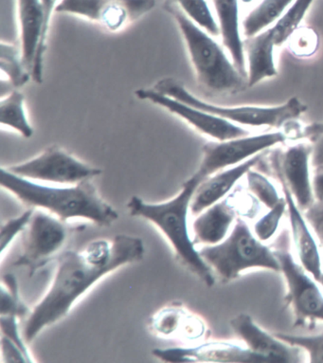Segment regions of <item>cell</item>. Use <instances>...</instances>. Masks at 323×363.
<instances>
[{
    "label": "cell",
    "instance_id": "obj_1",
    "mask_svg": "<svg viewBox=\"0 0 323 363\" xmlns=\"http://www.w3.org/2000/svg\"><path fill=\"white\" fill-rule=\"evenodd\" d=\"M144 253L142 239L126 235L112 240L97 239L82 250L64 252L52 286L25 323V342H32L44 328L66 317L76 301L98 281L120 267L142 261Z\"/></svg>",
    "mask_w": 323,
    "mask_h": 363
},
{
    "label": "cell",
    "instance_id": "obj_2",
    "mask_svg": "<svg viewBox=\"0 0 323 363\" xmlns=\"http://www.w3.org/2000/svg\"><path fill=\"white\" fill-rule=\"evenodd\" d=\"M0 184L24 204L49 211L64 222L84 218L101 227H109L119 218V213L100 196L91 179L52 187L16 176L2 167Z\"/></svg>",
    "mask_w": 323,
    "mask_h": 363
},
{
    "label": "cell",
    "instance_id": "obj_3",
    "mask_svg": "<svg viewBox=\"0 0 323 363\" xmlns=\"http://www.w3.org/2000/svg\"><path fill=\"white\" fill-rule=\"evenodd\" d=\"M199 184L198 180L191 177L182 185L178 196L162 203H147L139 196H132L128 209L130 216L147 219L156 225L166 236L182 266L210 288L215 283L212 269L196 249L188 228L191 202Z\"/></svg>",
    "mask_w": 323,
    "mask_h": 363
},
{
    "label": "cell",
    "instance_id": "obj_4",
    "mask_svg": "<svg viewBox=\"0 0 323 363\" xmlns=\"http://www.w3.org/2000/svg\"><path fill=\"white\" fill-rule=\"evenodd\" d=\"M164 8L176 19L183 35L196 78L205 89L223 94L238 92L248 86L245 76L212 35L191 21L172 0H167Z\"/></svg>",
    "mask_w": 323,
    "mask_h": 363
},
{
    "label": "cell",
    "instance_id": "obj_5",
    "mask_svg": "<svg viewBox=\"0 0 323 363\" xmlns=\"http://www.w3.org/2000/svg\"><path fill=\"white\" fill-rule=\"evenodd\" d=\"M199 253L213 274L223 282L235 280L244 272L251 269L280 272L273 250L264 245L242 219L234 222V226L223 241L205 246Z\"/></svg>",
    "mask_w": 323,
    "mask_h": 363
},
{
    "label": "cell",
    "instance_id": "obj_6",
    "mask_svg": "<svg viewBox=\"0 0 323 363\" xmlns=\"http://www.w3.org/2000/svg\"><path fill=\"white\" fill-rule=\"evenodd\" d=\"M154 89L160 94L181 101L187 105L195 106V108L223 118L235 125L252 126V128L268 126L271 128H283V126L296 122L307 111V106L297 97L290 98L283 105L273 106H216L204 102L196 97L173 78H165L157 82Z\"/></svg>",
    "mask_w": 323,
    "mask_h": 363
},
{
    "label": "cell",
    "instance_id": "obj_7",
    "mask_svg": "<svg viewBox=\"0 0 323 363\" xmlns=\"http://www.w3.org/2000/svg\"><path fill=\"white\" fill-rule=\"evenodd\" d=\"M273 252L288 286L285 302L293 313L294 325L303 328L323 322L322 291L295 261L290 252V236L286 230L278 238Z\"/></svg>",
    "mask_w": 323,
    "mask_h": 363
},
{
    "label": "cell",
    "instance_id": "obj_8",
    "mask_svg": "<svg viewBox=\"0 0 323 363\" xmlns=\"http://www.w3.org/2000/svg\"><path fill=\"white\" fill-rule=\"evenodd\" d=\"M288 139L283 131L268 132L259 135L235 138L223 142L208 143L203 146V157L193 179L201 184L207 177L225 169L240 164L251 157L262 154Z\"/></svg>",
    "mask_w": 323,
    "mask_h": 363
},
{
    "label": "cell",
    "instance_id": "obj_9",
    "mask_svg": "<svg viewBox=\"0 0 323 363\" xmlns=\"http://www.w3.org/2000/svg\"><path fill=\"white\" fill-rule=\"evenodd\" d=\"M6 169L24 179L61 185L78 184L102 174L101 169L86 164L56 145L26 162Z\"/></svg>",
    "mask_w": 323,
    "mask_h": 363
},
{
    "label": "cell",
    "instance_id": "obj_10",
    "mask_svg": "<svg viewBox=\"0 0 323 363\" xmlns=\"http://www.w3.org/2000/svg\"><path fill=\"white\" fill-rule=\"evenodd\" d=\"M156 6V0H60L55 13L89 19L103 30L118 33L139 21Z\"/></svg>",
    "mask_w": 323,
    "mask_h": 363
},
{
    "label": "cell",
    "instance_id": "obj_11",
    "mask_svg": "<svg viewBox=\"0 0 323 363\" xmlns=\"http://www.w3.org/2000/svg\"><path fill=\"white\" fill-rule=\"evenodd\" d=\"M67 238L64 221L47 213H33L23 232L21 255L13 266L27 267L33 277L36 270L45 266L63 247Z\"/></svg>",
    "mask_w": 323,
    "mask_h": 363
},
{
    "label": "cell",
    "instance_id": "obj_12",
    "mask_svg": "<svg viewBox=\"0 0 323 363\" xmlns=\"http://www.w3.org/2000/svg\"><path fill=\"white\" fill-rule=\"evenodd\" d=\"M136 95L140 100L149 101L156 104L167 111L172 112L185 122L192 125L200 133L207 135L212 139L223 142V140L235 139V138L245 137L251 135V132L223 119L202 111L195 106L187 105L181 101L160 94L154 89H142L137 90Z\"/></svg>",
    "mask_w": 323,
    "mask_h": 363
},
{
    "label": "cell",
    "instance_id": "obj_13",
    "mask_svg": "<svg viewBox=\"0 0 323 363\" xmlns=\"http://www.w3.org/2000/svg\"><path fill=\"white\" fill-rule=\"evenodd\" d=\"M21 52L25 66L35 83L43 81V62L47 33L41 0H18Z\"/></svg>",
    "mask_w": 323,
    "mask_h": 363
},
{
    "label": "cell",
    "instance_id": "obj_14",
    "mask_svg": "<svg viewBox=\"0 0 323 363\" xmlns=\"http://www.w3.org/2000/svg\"><path fill=\"white\" fill-rule=\"evenodd\" d=\"M232 330L246 347L263 357L266 362H300L303 351L261 328L248 314L241 313L230 320Z\"/></svg>",
    "mask_w": 323,
    "mask_h": 363
},
{
    "label": "cell",
    "instance_id": "obj_15",
    "mask_svg": "<svg viewBox=\"0 0 323 363\" xmlns=\"http://www.w3.org/2000/svg\"><path fill=\"white\" fill-rule=\"evenodd\" d=\"M312 151L313 146L306 143H298L286 149L280 164L282 171L279 174L302 212L316 202L313 180L310 177Z\"/></svg>",
    "mask_w": 323,
    "mask_h": 363
},
{
    "label": "cell",
    "instance_id": "obj_16",
    "mask_svg": "<svg viewBox=\"0 0 323 363\" xmlns=\"http://www.w3.org/2000/svg\"><path fill=\"white\" fill-rule=\"evenodd\" d=\"M149 328L157 336L192 342L204 337V323L181 303H172L156 312L149 320Z\"/></svg>",
    "mask_w": 323,
    "mask_h": 363
},
{
    "label": "cell",
    "instance_id": "obj_17",
    "mask_svg": "<svg viewBox=\"0 0 323 363\" xmlns=\"http://www.w3.org/2000/svg\"><path fill=\"white\" fill-rule=\"evenodd\" d=\"M262 157L263 153L257 155L240 164L225 169L207 177L198 185L193 194L190 206L191 213L193 216H198L208 208L223 201L225 196L232 190L239 180L246 176Z\"/></svg>",
    "mask_w": 323,
    "mask_h": 363
},
{
    "label": "cell",
    "instance_id": "obj_18",
    "mask_svg": "<svg viewBox=\"0 0 323 363\" xmlns=\"http://www.w3.org/2000/svg\"><path fill=\"white\" fill-rule=\"evenodd\" d=\"M283 193L288 203L292 240L299 256L300 264L314 280H317L322 274V257H320L319 247L309 230L308 222L302 213V211L298 206L290 191L285 184H283Z\"/></svg>",
    "mask_w": 323,
    "mask_h": 363
},
{
    "label": "cell",
    "instance_id": "obj_19",
    "mask_svg": "<svg viewBox=\"0 0 323 363\" xmlns=\"http://www.w3.org/2000/svg\"><path fill=\"white\" fill-rule=\"evenodd\" d=\"M275 43L271 29L244 39L248 86H256L266 79L277 76L274 60Z\"/></svg>",
    "mask_w": 323,
    "mask_h": 363
},
{
    "label": "cell",
    "instance_id": "obj_20",
    "mask_svg": "<svg viewBox=\"0 0 323 363\" xmlns=\"http://www.w3.org/2000/svg\"><path fill=\"white\" fill-rule=\"evenodd\" d=\"M235 218V211L227 199L208 208L193 222V243L206 246L220 243L229 235Z\"/></svg>",
    "mask_w": 323,
    "mask_h": 363
},
{
    "label": "cell",
    "instance_id": "obj_21",
    "mask_svg": "<svg viewBox=\"0 0 323 363\" xmlns=\"http://www.w3.org/2000/svg\"><path fill=\"white\" fill-rule=\"evenodd\" d=\"M225 48L239 72L246 78L244 39L241 36L239 0H212Z\"/></svg>",
    "mask_w": 323,
    "mask_h": 363
},
{
    "label": "cell",
    "instance_id": "obj_22",
    "mask_svg": "<svg viewBox=\"0 0 323 363\" xmlns=\"http://www.w3.org/2000/svg\"><path fill=\"white\" fill-rule=\"evenodd\" d=\"M295 0H262L242 22L245 38L263 32L280 18Z\"/></svg>",
    "mask_w": 323,
    "mask_h": 363
},
{
    "label": "cell",
    "instance_id": "obj_23",
    "mask_svg": "<svg viewBox=\"0 0 323 363\" xmlns=\"http://www.w3.org/2000/svg\"><path fill=\"white\" fill-rule=\"evenodd\" d=\"M24 101V95L18 90H13L6 97L2 98L0 102V123L29 139L33 137V128L27 119Z\"/></svg>",
    "mask_w": 323,
    "mask_h": 363
},
{
    "label": "cell",
    "instance_id": "obj_24",
    "mask_svg": "<svg viewBox=\"0 0 323 363\" xmlns=\"http://www.w3.org/2000/svg\"><path fill=\"white\" fill-rule=\"evenodd\" d=\"M313 2L314 0H295L280 18L269 27L273 36L275 46H283L291 38L294 33L299 29Z\"/></svg>",
    "mask_w": 323,
    "mask_h": 363
},
{
    "label": "cell",
    "instance_id": "obj_25",
    "mask_svg": "<svg viewBox=\"0 0 323 363\" xmlns=\"http://www.w3.org/2000/svg\"><path fill=\"white\" fill-rule=\"evenodd\" d=\"M0 67L7 76V80L16 89L24 86L29 81L30 72L25 66L22 52L18 47L1 42L0 46Z\"/></svg>",
    "mask_w": 323,
    "mask_h": 363
},
{
    "label": "cell",
    "instance_id": "obj_26",
    "mask_svg": "<svg viewBox=\"0 0 323 363\" xmlns=\"http://www.w3.org/2000/svg\"><path fill=\"white\" fill-rule=\"evenodd\" d=\"M201 29L212 36L220 35V28L207 0H172Z\"/></svg>",
    "mask_w": 323,
    "mask_h": 363
},
{
    "label": "cell",
    "instance_id": "obj_27",
    "mask_svg": "<svg viewBox=\"0 0 323 363\" xmlns=\"http://www.w3.org/2000/svg\"><path fill=\"white\" fill-rule=\"evenodd\" d=\"M0 313L4 316H16L18 319L29 313V309L19 297L18 281L13 274H6L2 279Z\"/></svg>",
    "mask_w": 323,
    "mask_h": 363
},
{
    "label": "cell",
    "instance_id": "obj_28",
    "mask_svg": "<svg viewBox=\"0 0 323 363\" xmlns=\"http://www.w3.org/2000/svg\"><path fill=\"white\" fill-rule=\"evenodd\" d=\"M246 177L249 190L268 209L274 207L282 199L268 177L254 170V168L246 173Z\"/></svg>",
    "mask_w": 323,
    "mask_h": 363
},
{
    "label": "cell",
    "instance_id": "obj_29",
    "mask_svg": "<svg viewBox=\"0 0 323 363\" xmlns=\"http://www.w3.org/2000/svg\"><path fill=\"white\" fill-rule=\"evenodd\" d=\"M289 345L302 348L309 357V362L323 363V332L317 335L275 334Z\"/></svg>",
    "mask_w": 323,
    "mask_h": 363
},
{
    "label": "cell",
    "instance_id": "obj_30",
    "mask_svg": "<svg viewBox=\"0 0 323 363\" xmlns=\"http://www.w3.org/2000/svg\"><path fill=\"white\" fill-rule=\"evenodd\" d=\"M286 209H288V203L285 198H282L274 207L269 209L268 213L255 223L254 233L260 241L266 242L273 238Z\"/></svg>",
    "mask_w": 323,
    "mask_h": 363
},
{
    "label": "cell",
    "instance_id": "obj_31",
    "mask_svg": "<svg viewBox=\"0 0 323 363\" xmlns=\"http://www.w3.org/2000/svg\"><path fill=\"white\" fill-rule=\"evenodd\" d=\"M33 213H35V208H30L26 212L15 218L9 219L6 223L2 225L1 230H0V255H1V257H4L5 250L9 247L16 236L23 233L26 229Z\"/></svg>",
    "mask_w": 323,
    "mask_h": 363
},
{
    "label": "cell",
    "instance_id": "obj_32",
    "mask_svg": "<svg viewBox=\"0 0 323 363\" xmlns=\"http://www.w3.org/2000/svg\"><path fill=\"white\" fill-rule=\"evenodd\" d=\"M18 319V318L16 316H8V315L4 316V315H1L0 323H1L2 336L7 337L8 339L16 343L21 350H23L28 356L32 357L26 345H25L26 342H25L23 335L19 333Z\"/></svg>",
    "mask_w": 323,
    "mask_h": 363
},
{
    "label": "cell",
    "instance_id": "obj_33",
    "mask_svg": "<svg viewBox=\"0 0 323 363\" xmlns=\"http://www.w3.org/2000/svg\"><path fill=\"white\" fill-rule=\"evenodd\" d=\"M293 50L300 55H312L316 50V33L312 30L298 29L294 33Z\"/></svg>",
    "mask_w": 323,
    "mask_h": 363
},
{
    "label": "cell",
    "instance_id": "obj_34",
    "mask_svg": "<svg viewBox=\"0 0 323 363\" xmlns=\"http://www.w3.org/2000/svg\"><path fill=\"white\" fill-rule=\"evenodd\" d=\"M1 354L4 362H33L32 357L28 356L16 343L5 336L1 337Z\"/></svg>",
    "mask_w": 323,
    "mask_h": 363
},
{
    "label": "cell",
    "instance_id": "obj_35",
    "mask_svg": "<svg viewBox=\"0 0 323 363\" xmlns=\"http://www.w3.org/2000/svg\"><path fill=\"white\" fill-rule=\"evenodd\" d=\"M303 215L314 233H316L320 246L323 249V205L314 202L313 206L306 210Z\"/></svg>",
    "mask_w": 323,
    "mask_h": 363
},
{
    "label": "cell",
    "instance_id": "obj_36",
    "mask_svg": "<svg viewBox=\"0 0 323 363\" xmlns=\"http://www.w3.org/2000/svg\"><path fill=\"white\" fill-rule=\"evenodd\" d=\"M312 151L311 164L316 169L323 168V129L314 140Z\"/></svg>",
    "mask_w": 323,
    "mask_h": 363
},
{
    "label": "cell",
    "instance_id": "obj_37",
    "mask_svg": "<svg viewBox=\"0 0 323 363\" xmlns=\"http://www.w3.org/2000/svg\"><path fill=\"white\" fill-rule=\"evenodd\" d=\"M313 179L314 196L316 202L323 205V168L316 169Z\"/></svg>",
    "mask_w": 323,
    "mask_h": 363
},
{
    "label": "cell",
    "instance_id": "obj_38",
    "mask_svg": "<svg viewBox=\"0 0 323 363\" xmlns=\"http://www.w3.org/2000/svg\"><path fill=\"white\" fill-rule=\"evenodd\" d=\"M45 10V16H46V28L49 30L50 18H52V12H55V8L60 0H41Z\"/></svg>",
    "mask_w": 323,
    "mask_h": 363
},
{
    "label": "cell",
    "instance_id": "obj_39",
    "mask_svg": "<svg viewBox=\"0 0 323 363\" xmlns=\"http://www.w3.org/2000/svg\"><path fill=\"white\" fill-rule=\"evenodd\" d=\"M316 281L317 283L319 284L320 286H322V288L323 289V272L322 274L319 275V277L317 278Z\"/></svg>",
    "mask_w": 323,
    "mask_h": 363
},
{
    "label": "cell",
    "instance_id": "obj_40",
    "mask_svg": "<svg viewBox=\"0 0 323 363\" xmlns=\"http://www.w3.org/2000/svg\"><path fill=\"white\" fill-rule=\"evenodd\" d=\"M244 4H251V2L254 1V0H241Z\"/></svg>",
    "mask_w": 323,
    "mask_h": 363
}]
</instances>
